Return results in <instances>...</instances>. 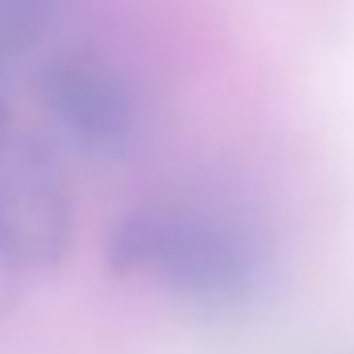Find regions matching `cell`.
I'll return each mask as SVG.
<instances>
[{"label":"cell","mask_w":354,"mask_h":354,"mask_svg":"<svg viewBox=\"0 0 354 354\" xmlns=\"http://www.w3.org/2000/svg\"><path fill=\"white\" fill-rule=\"evenodd\" d=\"M104 263L113 275L201 313H242L267 296L275 275L267 238L234 209L196 196L129 205L109 230Z\"/></svg>","instance_id":"cell-1"},{"label":"cell","mask_w":354,"mask_h":354,"mask_svg":"<svg viewBox=\"0 0 354 354\" xmlns=\"http://www.w3.org/2000/svg\"><path fill=\"white\" fill-rule=\"evenodd\" d=\"M38 92L50 121L92 158H125L142 142V92L129 71L100 50H59L42 67Z\"/></svg>","instance_id":"cell-3"},{"label":"cell","mask_w":354,"mask_h":354,"mask_svg":"<svg viewBox=\"0 0 354 354\" xmlns=\"http://www.w3.org/2000/svg\"><path fill=\"white\" fill-rule=\"evenodd\" d=\"M59 9L63 0H0V75L46 38Z\"/></svg>","instance_id":"cell-4"},{"label":"cell","mask_w":354,"mask_h":354,"mask_svg":"<svg viewBox=\"0 0 354 354\" xmlns=\"http://www.w3.org/2000/svg\"><path fill=\"white\" fill-rule=\"evenodd\" d=\"M75 242V196L55 146L0 104V263L50 271Z\"/></svg>","instance_id":"cell-2"}]
</instances>
